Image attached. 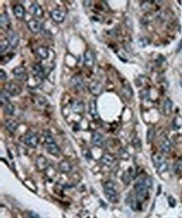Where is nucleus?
<instances>
[{"label":"nucleus","instance_id":"obj_1","mask_svg":"<svg viewBox=\"0 0 182 218\" xmlns=\"http://www.w3.org/2000/svg\"><path fill=\"white\" fill-rule=\"evenodd\" d=\"M134 190L136 192V200L139 203H142L147 199L148 194V187L145 185L144 178H141L135 183Z\"/></svg>","mask_w":182,"mask_h":218},{"label":"nucleus","instance_id":"obj_2","mask_svg":"<svg viewBox=\"0 0 182 218\" xmlns=\"http://www.w3.org/2000/svg\"><path fill=\"white\" fill-rule=\"evenodd\" d=\"M104 195L110 202H116L118 201V195L112 181H107L104 184Z\"/></svg>","mask_w":182,"mask_h":218},{"label":"nucleus","instance_id":"obj_3","mask_svg":"<svg viewBox=\"0 0 182 218\" xmlns=\"http://www.w3.org/2000/svg\"><path fill=\"white\" fill-rule=\"evenodd\" d=\"M24 142L28 147L35 149L38 145L39 139H38L37 135L35 133L29 131L28 133H25V137H24Z\"/></svg>","mask_w":182,"mask_h":218},{"label":"nucleus","instance_id":"obj_4","mask_svg":"<svg viewBox=\"0 0 182 218\" xmlns=\"http://www.w3.org/2000/svg\"><path fill=\"white\" fill-rule=\"evenodd\" d=\"M14 76L16 79L19 80L20 82H27L28 80V72L27 70L25 67L23 66H19V67H16L13 71Z\"/></svg>","mask_w":182,"mask_h":218},{"label":"nucleus","instance_id":"obj_5","mask_svg":"<svg viewBox=\"0 0 182 218\" xmlns=\"http://www.w3.org/2000/svg\"><path fill=\"white\" fill-rule=\"evenodd\" d=\"M103 87L102 83L98 81H95V80L91 81L88 85V89H89L90 92L92 95L96 96V97L101 95V93L103 92Z\"/></svg>","mask_w":182,"mask_h":218},{"label":"nucleus","instance_id":"obj_6","mask_svg":"<svg viewBox=\"0 0 182 218\" xmlns=\"http://www.w3.org/2000/svg\"><path fill=\"white\" fill-rule=\"evenodd\" d=\"M4 89L6 90L7 92L10 93V96H19L21 92H22V88L21 86L16 83H14V82H9L7 83L5 86H4Z\"/></svg>","mask_w":182,"mask_h":218},{"label":"nucleus","instance_id":"obj_7","mask_svg":"<svg viewBox=\"0 0 182 218\" xmlns=\"http://www.w3.org/2000/svg\"><path fill=\"white\" fill-rule=\"evenodd\" d=\"M95 62V55L91 50H87L84 53V60L83 63L84 66L87 68H91L94 66Z\"/></svg>","mask_w":182,"mask_h":218},{"label":"nucleus","instance_id":"obj_8","mask_svg":"<svg viewBox=\"0 0 182 218\" xmlns=\"http://www.w3.org/2000/svg\"><path fill=\"white\" fill-rule=\"evenodd\" d=\"M50 17L55 22L62 23L66 18V12L60 9H56V10H54L50 13Z\"/></svg>","mask_w":182,"mask_h":218},{"label":"nucleus","instance_id":"obj_9","mask_svg":"<svg viewBox=\"0 0 182 218\" xmlns=\"http://www.w3.org/2000/svg\"><path fill=\"white\" fill-rule=\"evenodd\" d=\"M33 74L35 76V78H37L40 81L44 80V78L45 77V70L43 68V67L40 65V64H35L33 66Z\"/></svg>","mask_w":182,"mask_h":218},{"label":"nucleus","instance_id":"obj_10","mask_svg":"<svg viewBox=\"0 0 182 218\" xmlns=\"http://www.w3.org/2000/svg\"><path fill=\"white\" fill-rule=\"evenodd\" d=\"M7 40L9 42V44H10V48L15 49V48L19 45V34L16 33V32H10V35L8 36V38H7Z\"/></svg>","mask_w":182,"mask_h":218},{"label":"nucleus","instance_id":"obj_11","mask_svg":"<svg viewBox=\"0 0 182 218\" xmlns=\"http://www.w3.org/2000/svg\"><path fill=\"white\" fill-rule=\"evenodd\" d=\"M91 142L94 144L95 146L97 147H103L105 144V139L103 134H101L100 133H92V136H91Z\"/></svg>","mask_w":182,"mask_h":218},{"label":"nucleus","instance_id":"obj_12","mask_svg":"<svg viewBox=\"0 0 182 218\" xmlns=\"http://www.w3.org/2000/svg\"><path fill=\"white\" fill-rule=\"evenodd\" d=\"M28 27L29 30L35 34L40 33L42 29V25L40 21H38L36 19H31L28 22Z\"/></svg>","mask_w":182,"mask_h":218},{"label":"nucleus","instance_id":"obj_13","mask_svg":"<svg viewBox=\"0 0 182 218\" xmlns=\"http://www.w3.org/2000/svg\"><path fill=\"white\" fill-rule=\"evenodd\" d=\"M29 10L30 13L33 15L36 16L38 18H42L44 15V11L42 10V8L40 4H38L37 3H33L29 7Z\"/></svg>","mask_w":182,"mask_h":218},{"label":"nucleus","instance_id":"obj_14","mask_svg":"<svg viewBox=\"0 0 182 218\" xmlns=\"http://www.w3.org/2000/svg\"><path fill=\"white\" fill-rule=\"evenodd\" d=\"M45 147H46V149L48 150V152L52 155L57 156V155H59L60 154V148L56 143L55 141L50 143H45Z\"/></svg>","mask_w":182,"mask_h":218},{"label":"nucleus","instance_id":"obj_15","mask_svg":"<svg viewBox=\"0 0 182 218\" xmlns=\"http://www.w3.org/2000/svg\"><path fill=\"white\" fill-rule=\"evenodd\" d=\"M71 85L76 91H80L83 87V80L80 76H72L71 79Z\"/></svg>","mask_w":182,"mask_h":218},{"label":"nucleus","instance_id":"obj_16","mask_svg":"<svg viewBox=\"0 0 182 218\" xmlns=\"http://www.w3.org/2000/svg\"><path fill=\"white\" fill-rule=\"evenodd\" d=\"M72 108L74 113L81 114L84 112L85 107H84V103L81 100L76 99V100H73V101L72 102Z\"/></svg>","mask_w":182,"mask_h":218},{"label":"nucleus","instance_id":"obj_17","mask_svg":"<svg viewBox=\"0 0 182 218\" xmlns=\"http://www.w3.org/2000/svg\"><path fill=\"white\" fill-rule=\"evenodd\" d=\"M0 25L1 28L4 29H10V19L7 13H3L0 16Z\"/></svg>","mask_w":182,"mask_h":218},{"label":"nucleus","instance_id":"obj_18","mask_svg":"<svg viewBox=\"0 0 182 218\" xmlns=\"http://www.w3.org/2000/svg\"><path fill=\"white\" fill-rule=\"evenodd\" d=\"M13 11H14V16H15L17 19H24L25 14V10L23 5H21V4H17V5L14 7Z\"/></svg>","mask_w":182,"mask_h":218},{"label":"nucleus","instance_id":"obj_19","mask_svg":"<svg viewBox=\"0 0 182 218\" xmlns=\"http://www.w3.org/2000/svg\"><path fill=\"white\" fill-rule=\"evenodd\" d=\"M89 113L94 119L99 118V115H98L97 108V101L95 100H91L89 102Z\"/></svg>","mask_w":182,"mask_h":218},{"label":"nucleus","instance_id":"obj_20","mask_svg":"<svg viewBox=\"0 0 182 218\" xmlns=\"http://www.w3.org/2000/svg\"><path fill=\"white\" fill-rule=\"evenodd\" d=\"M36 167L39 170L43 171L45 170H46V168L48 167V161L46 159L43 157V156H40L38 157L36 159Z\"/></svg>","mask_w":182,"mask_h":218},{"label":"nucleus","instance_id":"obj_21","mask_svg":"<svg viewBox=\"0 0 182 218\" xmlns=\"http://www.w3.org/2000/svg\"><path fill=\"white\" fill-rule=\"evenodd\" d=\"M4 126L7 129L9 130L11 133H14L17 128H18V123L14 119H7L4 122Z\"/></svg>","mask_w":182,"mask_h":218},{"label":"nucleus","instance_id":"obj_22","mask_svg":"<svg viewBox=\"0 0 182 218\" xmlns=\"http://www.w3.org/2000/svg\"><path fill=\"white\" fill-rule=\"evenodd\" d=\"M152 161H153V164H154V166L156 168L160 167L161 164H163L165 162V158L164 156L161 154H159V153H156V154H154L152 155Z\"/></svg>","mask_w":182,"mask_h":218},{"label":"nucleus","instance_id":"obj_23","mask_svg":"<svg viewBox=\"0 0 182 218\" xmlns=\"http://www.w3.org/2000/svg\"><path fill=\"white\" fill-rule=\"evenodd\" d=\"M172 108H173V101L170 100V98H166L165 101H164L163 105V111L165 115H170L172 113Z\"/></svg>","mask_w":182,"mask_h":218},{"label":"nucleus","instance_id":"obj_24","mask_svg":"<svg viewBox=\"0 0 182 218\" xmlns=\"http://www.w3.org/2000/svg\"><path fill=\"white\" fill-rule=\"evenodd\" d=\"M160 149H161V151L165 153V154L170 153V149H171V143H170V140L167 139V138H165V139L162 140L161 144H160Z\"/></svg>","mask_w":182,"mask_h":218},{"label":"nucleus","instance_id":"obj_25","mask_svg":"<svg viewBox=\"0 0 182 218\" xmlns=\"http://www.w3.org/2000/svg\"><path fill=\"white\" fill-rule=\"evenodd\" d=\"M36 54L42 60H46L49 57V50L45 46H40L36 50Z\"/></svg>","mask_w":182,"mask_h":218},{"label":"nucleus","instance_id":"obj_26","mask_svg":"<svg viewBox=\"0 0 182 218\" xmlns=\"http://www.w3.org/2000/svg\"><path fill=\"white\" fill-rule=\"evenodd\" d=\"M101 161L104 165H107V166H110L114 163L115 161V159L113 157V155H109V154H105L102 156L101 158Z\"/></svg>","mask_w":182,"mask_h":218},{"label":"nucleus","instance_id":"obj_27","mask_svg":"<svg viewBox=\"0 0 182 218\" xmlns=\"http://www.w3.org/2000/svg\"><path fill=\"white\" fill-rule=\"evenodd\" d=\"M10 93L6 90H2L0 94V100H1V105L5 106L8 103H10Z\"/></svg>","mask_w":182,"mask_h":218},{"label":"nucleus","instance_id":"obj_28","mask_svg":"<svg viewBox=\"0 0 182 218\" xmlns=\"http://www.w3.org/2000/svg\"><path fill=\"white\" fill-rule=\"evenodd\" d=\"M59 169L63 173H68L72 170V165L67 160H62L59 164Z\"/></svg>","mask_w":182,"mask_h":218},{"label":"nucleus","instance_id":"obj_29","mask_svg":"<svg viewBox=\"0 0 182 218\" xmlns=\"http://www.w3.org/2000/svg\"><path fill=\"white\" fill-rule=\"evenodd\" d=\"M3 110H4V113H5L10 115V116H12V115L14 114L15 109H14V106L10 102V103H8V104H6L5 106H3Z\"/></svg>","mask_w":182,"mask_h":218},{"label":"nucleus","instance_id":"obj_30","mask_svg":"<svg viewBox=\"0 0 182 218\" xmlns=\"http://www.w3.org/2000/svg\"><path fill=\"white\" fill-rule=\"evenodd\" d=\"M155 136V131H154V127H149L147 131V143H151L154 139Z\"/></svg>","mask_w":182,"mask_h":218},{"label":"nucleus","instance_id":"obj_31","mask_svg":"<svg viewBox=\"0 0 182 218\" xmlns=\"http://www.w3.org/2000/svg\"><path fill=\"white\" fill-rule=\"evenodd\" d=\"M10 44L8 40H2L1 41V44H0V50H1V55H3V53H5L8 49L10 48Z\"/></svg>","mask_w":182,"mask_h":218},{"label":"nucleus","instance_id":"obj_32","mask_svg":"<svg viewBox=\"0 0 182 218\" xmlns=\"http://www.w3.org/2000/svg\"><path fill=\"white\" fill-rule=\"evenodd\" d=\"M122 92L124 93V96L127 97L128 98H131L133 96V90L131 89V87L129 85L124 86L122 88Z\"/></svg>","mask_w":182,"mask_h":218},{"label":"nucleus","instance_id":"obj_33","mask_svg":"<svg viewBox=\"0 0 182 218\" xmlns=\"http://www.w3.org/2000/svg\"><path fill=\"white\" fill-rule=\"evenodd\" d=\"M174 170L176 172V174H180L182 172V161L178 160L176 164H174Z\"/></svg>","mask_w":182,"mask_h":218},{"label":"nucleus","instance_id":"obj_34","mask_svg":"<svg viewBox=\"0 0 182 218\" xmlns=\"http://www.w3.org/2000/svg\"><path fill=\"white\" fill-rule=\"evenodd\" d=\"M133 145H134V147L137 150H140L142 148V143L140 139L137 138V137H135L134 139H133Z\"/></svg>","mask_w":182,"mask_h":218},{"label":"nucleus","instance_id":"obj_35","mask_svg":"<svg viewBox=\"0 0 182 218\" xmlns=\"http://www.w3.org/2000/svg\"><path fill=\"white\" fill-rule=\"evenodd\" d=\"M168 168H169V165L167 164L166 162H165L163 164L160 165V167L157 168L158 173L159 174H163V173H165L167 170H168Z\"/></svg>","mask_w":182,"mask_h":218},{"label":"nucleus","instance_id":"obj_36","mask_svg":"<svg viewBox=\"0 0 182 218\" xmlns=\"http://www.w3.org/2000/svg\"><path fill=\"white\" fill-rule=\"evenodd\" d=\"M131 179H132V176H131V174H129V172H126V173H124L123 175H122V180H123V182H124L126 185L130 183Z\"/></svg>","mask_w":182,"mask_h":218},{"label":"nucleus","instance_id":"obj_37","mask_svg":"<svg viewBox=\"0 0 182 218\" xmlns=\"http://www.w3.org/2000/svg\"><path fill=\"white\" fill-rule=\"evenodd\" d=\"M14 54H9L7 55H5V56H2L1 57V62L3 63V64L7 63V62H9V61L12 59L13 58L12 56H14Z\"/></svg>","mask_w":182,"mask_h":218},{"label":"nucleus","instance_id":"obj_38","mask_svg":"<svg viewBox=\"0 0 182 218\" xmlns=\"http://www.w3.org/2000/svg\"><path fill=\"white\" fill-rule=\"evenodd\" d=\"M144 180H145V185L148 187V189H149V188L152 187V185H153V181H152V180H151L150 178L145 177L144 178Z\"/></svg>","mask_w":182,"mask_h":218},{"label":"nucleus","instance_id":"obj_39","mask_svg":"<svg viewBox=\"0 0 182 218\" xmlns=\"http://www.w3.org/2000/svg\"><path fill=\"white\" fill-rule=\"evenodd\" d=\"M168 203H169L170 207H175L176 205V201L175 200V198H173L172 196L168 197Z\"/></svg>","mask_w":182,"mask_h":218},{"label":"nucleus","instance_id":"obj_40","mask_svg":"<svg viewBox=\"0 0 182 218\" xmlns=\"http://www.w3.org/2000/svg\"><path fill=\"white\" fill-rule=\"evenodd\" d=\"M28 216L29 218H41V216L38 215L37 213L35 212H28Z\"/></svg>","mask_w":182,"mask_h":218},{"label":"nucleus","instance_id":"obj_41","mask_svg":"<svg viewBox=\"0 0 182 218\" xmlns=\"http://www.w3.org/2000/svg\"><path fill=\"white\" fill-rule=\"evenodd\" d=\"M148 44V40L147 39H141L140 40L138 41V45L139 46H141V47H145V46H146Z\"/></svg>","mask_w":182,"mask_h":218},{"label":"nucleus","instance_id":"obj_42","mask_svg":"<svg viewBox=\"0 0 182 218\" xmlns=\"http://www.w3.org/2000/svg\"><path fill=\"white\" fill-rule=\"evenodd\" d=\"M0 76H1V81L3 82L7 79V74L4 72L3 70H0Z\"/></svg>","mask_w":182,"mask_h":218}]
</instances>
